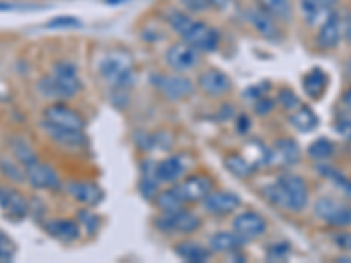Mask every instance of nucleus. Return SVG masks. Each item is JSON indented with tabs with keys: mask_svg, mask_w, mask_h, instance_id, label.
<instances>
[{
	"mask_svg": "<svg viewBox=\"0 0 351 263\" xmlns=\"http://www.w3.org/2000/svg\"><path fill=\"white\" fill-rule=\"evenodd\" d=\"M158 90L165 99L180 102L192 95L193 83L184 76H162L158 81Z\"/></svg>",
	"mask_w": 351,
	"mask_h": 263,
	"instance_id": "nucleus-16",
	"label": "nucleus"
},
{
	"mask_svg": "<svg viewBox=\"0 0 351 263\" xmlns=\"http://www.w3.org/2000/svg\"><path fill=\"white\" fill-rule=\"evenodd\" d=\"M199 84L204 93H208L209 97L227 95L232 90L230 77L223 71H218V68H208L206 72H202L199 77Z\"/></svg>",
	"mask_w": 351,
	"mask_h": 263,
	"instance_id": "nucleus-20",
	"label": "nucleus"
},
{
	"mask_svg": "<svg viewBox=\"0 0 351 263\" xmlns=\"http://www.w3.org/2000/svg\"><path fill=\"white\" fill-rule=\"evenodd\" d=\"M288 121L297 132H313L318 127V116L309 105L300 104L295 111L288 112Z\"/></svg>",
	"mask_w": 351,
	"mask_h": 263,
	"instance_id": "nucleus-26",
	"label": "nucleus"
},
{
	"mask_svg": "<svg viewBox=\"0 0 351 263\" xmlns=\"http://www.w3.org/2000/svg\"><path fill=\"white\" fill-rule=\"evenodd\" d=\"M0 174L8 177L12 183H23L27 181V172L23 165H20L16 160H11L8 156H0Z\"/></svg>",
	"mask_w": 351,
	"mask_h": 263,
	"instance_id": "nucleus-33",
	"label": "nucleus"
},
{
	"mask_svg": "<svg viewBox=\"0 0 351 263\" xmlns=\"http://www.w3.org/2000/svg\"><path fill=\"white\" fill-rule=\"evenodd\" d=\"M176 255L190 263H204L211 258V249L197 242H181L176 246Z\"/></svg>",
	"mask_w": 351,
	"mask_h": 263,
	"instance_id": "nucleus-28",
	"label": "nucleus"
},
{
	"mask_svg": "<svg viewBox=\"0 0 351 263\" xmlns=\"http://www.w3.org/2000/svg\"><path fill=\"white\" fill-rule=\"evenodd\" d=\"M263 195L276 208L288 212H300L309 203V186L300 175L283 174L263 188Z\"/></svg>",
	"mask_w": 351,
	"mask_h": 263,
	"instance_id": "nucleus-1",
	"label": "nucleus"
},
{
	"mask_svg": "<svg viewBox=\"0 0 351 263\" xmlns=\"http://www.w3.org/2000/svg\"><path fill=\"white\" fill-rule=\"evenodd\" d=\"M343 37L348 44H351V16H348L343 23Z\"/></svg>",
	"mask_w": 351,
	"mask_h": 263,
	"instance_id": "nucleus-45",
	"label": "nucleus"
},
{
	"mask_svg": "<svg viewBox=\"0 0 351 263\" xmlns=\"http://www.w3.org/2000/svg\"><path fill=\"white\" fill-rule=\"evenodd\" d=\"M274 108V102L271 99H265V97H260V100L256 102V112L258 114H267Z\"/></svg>",
	"mask_w": 351,
	"mask_h": 263,
	"instance_id": "nucleus-44",
	"label": "nucleus"
},
{
	"mask_svg": "<svg viewBox=\"0 0 351 263\" xmlns=\"http://www.w3.org/2000/svg\"><path fill=\"white\" fill-rule=\"evenodd\" d=\"M9 148H11L14 160H16L20 165H23L25 168H28L30 165L39 162L36 149L32 148V144L28 142V140H25L23 137H12V139L9 140Z\"/></svg>",
	"mask_w": 351,
	"mask_h": 263,
	"instance_id": "nucleus-27",
	"label": "nucleus"
},
{
	"mask_svg": "<svg viewBox=\"0 0 351 263\" xmlns=\"http://www.w3.org/2000/svg\"><path fill=\"white\" fill-rule=\"evenodd\" d=\"M302 149L293 139H278L267 153V165L269 167L288 168L299 164Z\"/></svg>",
	"mask_w": 351,
	"mask_h": 263,
	"instance_id": "nucleus-6",
	"label": "nucleus"
},
{
	"mask_svg": "<svg viewBox=\"0 0 351 263\" xmlns=\"http://www.w3.org/2000/svg\"><path fill=\"white\" fill-rule=\"evenodd\" d=\"M256 2L260 8L271 12L272 16L280 21H288L293 12L290 0H256Z\"/></svg>",
	"mask_w": 351,
	"mask_h": 263,
	"instance_id": "nucleus-32",
	"label": "nucleus"
},
{
	"mask_svg": "<svg viewBox=\"0 0 351 263\" xmlns=\"http://www.w3.org/2000/svg\"><path fill=\"white\" fill-rule=\"evenodd\" d=\"M80 25L81 21L76 18H55V20L48 21L49 28H76Z\"/></svg>",
	"mask_w": 351,
	"mask_h": 263,
	"instance_id": "nucleus-42",
	"label": "nucleus"
},
{
	"mask_svg": "<svg viewBox=\"0 0 351 263\" xmlns=\"http://www.w3.org/2000/svg\"><path fill=\"white\" fill-rule=\"evenodd\" d=\"M99 72L106 83L118 88V90H123V88H128L136 83L134 60H132L130 55L123 51H114L106 55L104 60L100 62Z\"/></svg>",
	"mask_w": 351,
	"mask_h": 263,
	"instance_id": "nucleus-3",
	"label": "nucleus"
},
{
	"mask_svg": "<svg viewBox=\"0 0 351 263\" xmlns=\"http://www.w3.org/2000/svg\"><path fill=\"white\" fill-rule=\"evenodd\" d=\"M14 242H12L11 239L8 237V234H4V231L0 230V263L4 262H12V258H14Z\"/></svg>",
	"mask_w": 351,
	"mask_h": 263,
	"instance_id": "nucleus-38",
	"label": "nucleus"
},
{
	"mask_svg": "<svg viewBox=\"0 0 351 263\" xmlns=\"http://www.w3.org/2000/svg\"><path fill=\"white\" fill-rule=\"evenodd\" d=\"M184 202H200L215 190V184L208 175H190L178 186Z\"/></svg>",
	"mask_w": 351,
	"mask_h": 263,
	"instance_id": "nucleus-17",
	"label": "nucleus"
},
{
	"mask_svg": "<svg viewBox=\"0 0 351 263\" xmlns=\"http://www.w3.org/2000/svg\"><path fill=\"white\" fill-rule=\"evenodd\" d=\"M241 205V199L232 192H215L213 190L206 199H204V208L215 216L232 214Z\"/></svg>",
	"mask_w": 351,
	"mask_h": 263,
	"instance_id": "nucleus-18",
	"label": "nucleus"
},
{
	"mask_svg": "<svg viewBox=\"0 0 351 263\" xmlns=\"http://www.w3.org/2000/svg\"><path fill=\"white\" fill-rule=\"evenodd\" d=\"M327 86H328V76L322 71V68H311V71L304 74L302 88H304V93H306L309 99L313 100L322 99L324 93L327 92Z\"/></svg>",
	"mask_w": 351,
	"mask_h": 263,
	"instance_id": "nucleus-24",
	"label": "nucleus"
},
{
	"mask_svg": "<svg viewBox=\"0 0 351 263\" xmlns=\"http://www.w3.org/2000/svg\"><path fill=\"white\" fill-rule=\"evenodd\" d=\"M25 172H27L28 184L36 190H49V192H60L62 190L60 175L51 165L37 162L25 168Z\"/></svg>",
	"mask_w": 351,
	"mask_h": 263,
	"instance_id": "nucleus-9",
	"label": "nucleus"
},
{
	"mask_svg": "<svg viewBox=\"0 0 351 263\" xmlns=\"http://www.w3.org/2000/svg\"><path fill=\"white\" fill-rule=\"evenodd\" d=\"M307 155L311 156L316 162H322V160H327L334 155V142L328 139H318L315 142H311V146L307 148Z\"/></svg>",
	"mask_w": 351,
	"mask_h": 263,
	"instance_id": "nucleus-34",
	"label": "nucleus"
},
{
	"mask_svg": "<svg viewBox=\"0 0 351 263\" xmlns=\"http://www.w3.org/2000/svg\"><path fill=\"white\" fill-rule=\"evenodd\" d=\"M225 167L228 168V172L239 177V179H247L255 174L256 167L246 158L244 155H239V153H232L225 158Z\"/></svg>",
	"mask_w": 351,
	"mask_h": 263,
	"instance_id": "nucleus-29",
	"label": "nucleus"
},
{
	"mask_svg": "<svg viewBox=\"0 0 351 263\" xmlns=\"http://www.w3.org/2000/svg\"><path fill=\"white\" fill-rule=\"evenodd\" d=\"M334 242L341 251L348 253L351 256V231H339V234H335Z\"/></svg>",
	"mask_w": 351,
	"mask_h": 263,
	"instance_id": "nucleus-40",
	"label": "nucleus"
},
{
	"mask_svg": "<svg viewBox=\"0 0 351 263\" xmlns=\"http://www.w3.org/2000/svg\"><path fill=\"white\" fill-rule=\"evenodd\" d=\"M184 203L186 202H184V199L181 197L178 186L171 188V190H165V192L156 195V205H158L160 211H164V214L181 211V209H184Z\"/></svg>",
	"mask_w": 351,
	"mask_h": 263,
	"instance_id": "nucleus-30",
	"label": "nucleus"
},
{
	"mask_svg": "<svg viewBox=\"0 0 351 263\" xmlns=\"http://www.w3.org/2000/svg\"><path fill=\"white\" fill-rule=\"evenodd\" d=\"M184 172V165L178 156H169V158L162 160L155 167V175L158 183L171 184L180 181V177Z\"/></svg>",
	"mask_w": 351,
	"mask_h": 263,
	"instance_id": "nucleus-25",
	"label": "nucleus"
},
{
	"mask_svg": "<svg viewBox=\"0 0 351 263\" xmlns=\"http://www.w3.org/2000/svg\"><path fill=\"white\" fill-rule=\"evenodd\" d=\"M341 100H343V105H344V108H346L348 111H351V86L348 88L346 92H344L343 99H341Z\"/></svg>",
	"mask_w": 351,
	"mask_h": 263,
	"instance_id": "nucleus-46",
	"label": "nucleus"
},
{
	"mask_svg": "<svg viewBox=\"0 0 351 263\" xmlns=\"http://www.w3.org/2000/svg\"><path fill=\"white\" fill-rule=\"evenodd\" d=\"M335 130H337V134L343 136L348 142H351V118H346V116L339 118V120L335 121Z\"/></svg>",
	"mask_w": 351,
	"mask_h": 263,
	"instance_id": "nucleus-41",
	"label": "nucleus"
},
{
	"mask_svg": "<svg viewBox=\"0 0 351 263\" xmlns=\"http://www.w3.org/2000/svg\"><path fill=\"white\" fill-rule=\"evenodd\" d=\"M278 102H280V105L287 112L295 111V109L299 108L300 104H302L299 97H297L295 93L291 92V90H281L280 95H278Z\"/></svg>",
	"mask_w": 351,
	"mask_h": 263,
	"instance_id": "nucleus-37",
	"label": "nucleus"
},
{
	"mask_svg": "<svg viewBox=\"0 0 351 263\" xmlns=\"http://www.w3.org/2000/svg\"><path fill=\"white\" fill-rule=\"evenodd\" d=\"M209 4H211V8L225 9L228 4H230V0H209Z\"/></svg>",
	"mask_w": 351,
	"mask_h": 263,
	"instance_id": "nucleus-47",
	"label": "nucleus"
},
{
	"mask_svg": "<svg viewBox=\"0 0 351 263\" xmlns=\"http://www.w3.org/2000/svg\"><path fill=\"white\" fill-rule=\"evenodd\" d=\"M244 239L239 234H232V231H218L209 239V249L211 253L218 255H236L243 249Z\"/></svg>",
	"mask_w": 351,
	"mask_h": 263,
	"instance_id": "nucleus-21",
	"label": "nucleus"
},
{
	"mask_svg": "<svg viewBox=\"0 0 351 263\" xmlns=\"http://www.w3.org/2000/svg\"><path fill=\"white\" fill-rule=\"evenodd\" d=\"M67 193L74 200L86 205H97L100 200L104 199V193L97 184L84 183V181H72L67 184Z\"/></svg>",
	"mask_w": 351,
	"mask_h": 263,
	"instance_id": "nucleus-23",
	"label": "nucleus"
},
{
	"mask_svg": "<svg viewBox=\"0 0 351 263\" xmlns=\"http://www.w3.org/2000/svg\"><path fill=\"white\" fill-rule=\"evenodd\" d=\"M108 4H123V2H128V0H106Z\"/></svg>",
	"mask_w": 351,
	"mask_h": 263,
	"instance_id": "nucleus-48",
	"label": "nucleus"
},
{
	"mask_svg": "<svg viewBox=\"0 0 351 263\" xmlns=\"http://www.w3.org/2000/svg\"><path fill=\"white\" fill-rule=\"evenodd\" d=\"M343 39V20H341L339 12L334 11L324 23L319 25L318 36H316V44L319 49H334L339 46Z\"/></svg>",
	"mask_w": 351,
	"mask_h": 263,
	"instance_id": "nucleus-14",
	"label": "nucleus"
},
{
	"mask_svg": "<svg viewBox=\"0 0 351 263\" xmlns=\"http://www.w3.org/2000/svg\"><path fill=\"white\" fill-rule=\"evenodd\" d=\"M247 21H250V25L253 27V30H255L258 36H262L263 39L267 40H280L281 37H283V32H281V27L274 16H272L271 12H267L265 9H262L258 5V8H250V11H247L246 14Z\"/></svg>",
	"mask_w": 351,
	"mask_h": 263,
	"instance_id": "nucleus-10",
	"label": "nucleus"
},
{
	"mask_svg": "<svg viewBox=\"0 0 351 263\" xmlns=\"http://www.w3.org/2000/svg\"><path fill=\"white\" fill-rule=\"evenodd\" d=\"M315 214L330 227H351V205L339 202L334 197H319L315 203Z\"/></svg>",
	"mask_w": 351,
	"mask_h": 263,
	"instance_id": "nucleus-4",
	"label": "nucleus"
},
{
	"mask_svg": "<svg viewBox=\"0 0 351 263\" xmlns=\"http://www.w3.org/2000/svg\"><path fill=\"white\" fill-rule=\"evenodd\" d=\"M139 190L141 193H143L144 199H156V195H158V179H156L155 174H144L143 179H141V184H139Z\"/></svg>",
	"mask_w": 351,
	"mask_h": 263,
	"instance_id": "nucleus-36",
	"label": "nucleus"
},
{
	"mask_svg": "<svg viewBox=\"0 0 351 263\" xmlns=\"http://www.w3.org/2000/svg\"><path fill=\"white\" fill-rule=\"evenodd\" d=\"M81 77L77 68L72 64L62 62L53 67L49 76L40 77L37 83V90L44 99L49 100H65L76 97L81 90Z\"/></svg>",
	"mask_w": 351,
	"mask_h": 263,
	"instance_id": "nucleus-2",
	"label": "nucleus"
},
{
	"mask_svg": "<svg viewBox=\"0 0 351 263\" xmlns=\"http://www.w3.org/2000/svg\"><path fill=\"white\" fill-rule=\"evenodd\" d=\"M290 255V244H276V246H271L267 256L271 260H276V262H281L287 256Z\"/></svg>",
	"mask_w": 351,
	"mask_h": 263,
	"instance_id": "nucleus-39",
	"label": "nucleus"
},
{
	"mask_svg": "<svg viewBox=\"0 0 351 263\" xmlns=\"http://www.w3.org/2000/svg\"><path fill=\"white\" fill-rule=\"evenodd\" d=\"M234 231L239 234L244 240H253L267 231V223L256 211H244L234 218Z\"/></svg>",
	"mask_w": 351,
	"mask_h": 263,
	"instance_id": "nucleus-13",
	"label": "nucleus"
},
{
	"mask_svg": "<svg viewBox=\"0 0 351 263\" xmlns=\"http://www.w3.org/2000/svg\"><path fill=\"white\" fill-rule=\"evenodd\" d=\"M165 62L169 67L176 72H186L192 71L199 64V51L192 48L190 44L176 42L165 53Z\"/></svg>",
	"mask_w": 351,
	"mask_h": 263,
	"instance_id": "nucleus-11",
	"label": "nucleus"
},
{
	"mask_svg": "<svg viewBox=\"0 0 351 263\" xmlns=\"http://www.w3.org/2000/svg\"><path fill=\"white\" fill-rule=\"evenodd\" d=\"M0 209L12 221H21L30 212V202L18 190L0 186Z\"/></svg>",
	"mask_w": 351,
	"mask_h": 263,
	"instance_id": "nucleus-12",
	"label": "nucleus"
},
{
	"mask_svg": "<svg viewBox=\"0 0 351 263\" xmlns=\"http://www.w3.org/2000/svg\"><path fill=\"white\" fill-rule=\"evenodd\" d=\"M181 37H183L184 42L190 44L197 51L204 53H213L219 44L218 30H215L206 21H193Z\"/></svg>",
	"mask_w": 351,
	"mask_h": 263,
	"instance_id": "nucleus-5",
	"label": "nucleus"
},
{
	"mask_svg": "<svg viewBox=\"0 0 351 263\" xmlns=\"http://www.w3.org/2000/svg\"><path fill=\"white\" fill-rule=\"evenodd\" d=\"M156 228L165 234H193L200 228V219L193 212L181 209L160 218L156 221Z\"/></svg>",
	"mask_w": 351,
	"mask_h": 263,
	"instance_id": "nucleus-7",
	"label": "nucleus"
},
{
	"mask_svg": "<svg viewBox=\"0 0 351 263\" xmlns=\"http://www.w3.org/2000/svg\"><path fill=\"white\" fill-rule=\"evenodd\" d=\"M167 23H169V27L174 30V32H178L180 36H183V34L188 30V27L193 23V20H192V16L188 14V12L172 11L171 14L167 16Z\"/></svg>",
	"mask_w": 351,
	"mask_h": 263,
	"instance_id": "nucleus-35",
	"label": "nucleus"
},
{
	"mask_svg": "<svg viewBox=\"0 0 351 263\" xmlns=\"http://www.w3.org/2000/svg\"><path fill=\"white\" fill-rule=\"evenodd\" d=\"M44 230L62 242H74L80 239V225L72 219H48L44 223Z\"/></svg>",
	"mask_w": 351,
	"mask_h": 263,
	"instance_id": "nucleus-22",
	"label": "nucleus"
},
{
	"mask_svg": "<svg viewBox=\"0 0 351 263\" xmlns=\"http://www.w3.org/2000/svg\"><path fill=\"white\" fill-rule=\"evenodd\" d=\"M183 5L190 12H204L211 8L209 0H183Z\"/></svg>",
	"mask_w": 351,
	"mask_h": 263,
	"instance_id": "nucleus-43",
	"label": "nucleus"
},
{
	"mask_svg": "<svg viewBox=\"0 0 351 263\" xmlns=\"http://www.w3.org/2000/svg\"><path fill=\"white\" fill-rule=\"evenodd\" d=\"M43 127L44 134L56 142L60 148H67V149H80L81 146H84L86 142V137H84L83 130H69V128H60L55 127V125H49L43 120L40 123Z\"/></svg>",
	"mask_w": 351,
	"mask_h": 263,
	"instance_id": "nucleus-15",
	"label": "nucleus"
},
{
	"mask_svg": "<svg viewBox=\"0 0 351 263\" xmlns=\"http://www.w3.org/2000/svg\"><path fill=\"white\" fill-rule=\"evenodd\" d=\"M334 5L335 0H300V11H302L304 21L309 27L324 23L335 11Z\"/></svg>",
	"mask_w": 351,
	"mask_h": 263,
	"instance_id": "nucleus-19",
	"label": "nucleus"
},
{
	"mask_svg": "<svg viewBox=\"0 0 351 263\" xmlns=\"http://www.w3.org/2000/svg\"><path fill=\"white\" fill-rule=\"evenodd\" d=\"M316 171L319 172V174L324 175L325 179L332 181V183L335 184L337 188H341L344 192V195L351 197V179H348L346 175L343 174L341 171H337L335 167H332L330 164H319L318 167H316Z\"/></svg>",
	"mask_w": 351,
	"mask_h": 263,
	"instance_id": "nucleus-31",
	"label": "nucleus"
},
{
	"mask_svg": "<svg viewBox=\"0 0 351 263\" xmlns=\"http://www.w3.org/2000/svg\"><path fill=\"white\" fill-rule=\"evenodd\" d=\"M348 72H350V74H351V58H350V60H348Z\"/></svg>",
	"mask_w": 351,
	"mask_h": 263,
	"instance_id": "nucleus-49",
	"label": "nucleus"
},
{
	"mask_svg": "<svg viewBox=\"0 0 351 263\" xmlns=\"http://www.w3.org/2000/svg\"><path fill=\"white\" fill-rule=\"evenodd\" d=\"M43 120L49 125L69 130H84V118L77 111L64 104H51L44 109Z\"/></svg>",
	"mask_w": 351,
	"mask_h": 263,
	"instance_id": "nucleus-8",
	"label": "nucleus"
}]
</instances>
